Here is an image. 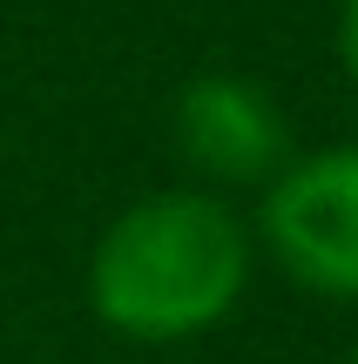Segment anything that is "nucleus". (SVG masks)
Masks as SVG:
<instances>
[{
  "label": "nucleus",
  "instance_id": "nucleus-1",
  "mask_svg": "<svg viewBox=\"0 0 358 364\" xmlns=\"http://www.w3.org/2000/svg\"><path fill=\"white\" fill-rule=\"evenodd\" d=\"M251 263L257 236L216 189H156L95 236L88 311L129 344H183L243 304Z\"/></svg>",
  "mask_w": 358,
  "mask_h": 364
},
{
  "label": "nucleus",
  "instance_id": "nucleus-2",
  "mask_svg": "<svg viewBox=\"0 0 358 364\" xmlns=\"http://www.w3.org/2000/svg\"><path fill=\"white\" fill-rule=\"evenodd\" d=\"M257 250L325 304H358V142L291 156L257 189Z\"/></svg>",
  "mask_w": 358,
  "mask_h": 364
},
{
  "label": "nucleus",
  "instance_id": "nucleus-3",
  "mask_svg": "<svg viewBox=\"0 0 358 364\" xmlns=\"http://www.w3.org/2000/svg\"><path fill=\"white\" fill-rule=\"evenodd\" d=\"M176 142H183L189 169L216 189H264L291 149V122H284L278 95L251 75H196L176 95Z\"/></svg>",
  "mask_w": 358,
  "mask_h": 364
},
{
  "label": "nucleus",
  "instance_id": "nucleus-4",
  "mask_svg": "<svg viewBox=\"0 0 358 364\" xmlns=\"http://www.w3.org/2000/svg\"><path fill=\"white\" fill-rule=\"evenodd\" d=\"M338 68L358 95V0H338Z\"/></svg>",
  "mask_w": 358,
  "mask_h": 364
},
{
  "label": "nucleus",
  "instance_id": "nucleus-5",
  "mask_svg": "<svg viewBox=\"0 0 358 364\" xmlns=\"http://www.w3.org/2000/svg\"><path fill=\"white\" fill-rule=\"evenodd\" d=\"M345 364H358V344H352V358H345Z\"/></svg>",
  "mask_w": 358,
  "mask_h": 364
}]
</instances>
